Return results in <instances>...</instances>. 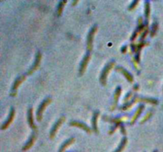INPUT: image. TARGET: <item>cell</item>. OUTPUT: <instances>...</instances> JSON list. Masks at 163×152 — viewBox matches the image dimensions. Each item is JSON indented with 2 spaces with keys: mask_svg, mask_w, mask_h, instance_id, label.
I'll return each mask as SVG.
<instances>
[{
  "mask_svg": "<svg viewBox=\"0 0 163 152\" xmlns=\"http://www.w3.org/2000/svg\"><path fill=\"white\" fill-rule=\"evenodd\" d=\"M143 105H141V106H139V109H137V111H136V113H135V115L134 116V117H133V120H132V124L133 123H134V121H135V120L136 119L138 118V117H139V114L140 113H141V112L143 111Z\"/></svg>",
  "mask_w": 163,
  "mask_h": 152,
  "instance_id": "cell-17",
  "label": "cell"
},
{
  "mask_svg": "<svg viewBox=\"0 0 163 152\" xmlns=\"http://www.w3.org/2000/svg\"><path fill=\"white\" fill-rule=\"evenodd\" d=\"M73 142H74V139H73V138L68 139V140H67L66 142L65 143V144H62V146H61V148H60L59 152H63L64 150H65V149L66 148V147H68V145H70V144H73Z\"/></svg>",
  "mask_w": 163,
  "mask_h": 152,
  "instance_id": "cell-14",
  "label": "cell"
},
{
  "mask_svg": "<svg viewBox=\"0 0 163 152\" xmlns=\"http://www.w3.org/2000/svg\"><path fill=\"white\" fill-rule=\"evenodd\" d=\"M40 60H41V53H40V52H37V55H36L35 61H34V64L33 65L32 68H30V70L29 71L28 74H31V73L34 72V71H35L36 69H37V68H38V67H39Z\"/></svg>",
  "mask_w": 163,
  "mask_h": 152,
  "instance_id": "cell-7",
  "label": "cell"
},
{
  "mask_svg": "<svg viewBox=\"0 0 163 152\" xmlns=\"http://www.w3.org/2000/svg\"><path fill=\"white\" fill-rule=\"evenodd\" d=\"M65 3H64V2H60L59 6H58V7H57L58 15H60V14H61V11H62V8H63L64 4H65Z\"/></svg>",
  "mask_w": 163,
  "mask_h": 152,
  "instance_id": "cell-19",
  "label": "cell"
},
{
  "mask_svg": "<svg viewBox=\"0 0 163 152\" xmlns=\"http://www.w3.org/2000/svg\"><path fill=\"white\" fill-rule=\"evenodd\" d=\"M121 91H122V90H121V88L120 87H118L117 90H116V94H115V98H114V105H115V106H116V104H117L118 99H119V94H121Z\"/></svg>",
  "mask_w": 163,
  "mask_h": 152,
  "instance_id": "cell-16",
  "label": "cell"
},
{
  "mask_svg": "<svg viewBox=\"0 0 163 152\" xmlns=\"http://www.w3.org/2000/svg\"><path fill=\"white\" fill-rule=\"evenodd\" d=\"M157 27H158V26H157V24H156V23L154 24L153 28H152V33H151V36H154V35H155V32H156Z\"/></svg>",
  "mask_w": 163,
  "mask_h": 152,
  "instance_id": "cell-20",
  "label": "cell"
},
{
  "mask_svg": "<svg viewBox=\"0 0 163 152\" xmlns=\"http://www.w3.org/2000/svg\"><path fill=\"white\" fill-rule=\"evenodd\" d=\"M14 109H11V110H10V115H9L8 118H7V120H6L5 123L3 124L2 129H7V127L9 126V124H10L12 122V120H13V119H14Z\"/></svg>",
  "mask_w": 163,
  "mask_h": 152,
  "instance_id": "cell-8",
  "label": "cell"
},
{
  "mask_svg": "<svg viewBox=\"0 0 163 152\" xmlns=\"http://www.w3.org/2000/svg\"><path fill=\"white\" fill-rule=\"evenodd\" d=\"M137 3H138V2H137V1H136V2H134V3H133L131 4V7H129V10H132L133 8H134V6H135L136 4H137Z\"/></svg>",
  "mask_w": 163,
  "mask_h": 152,
  "instance_id": "cell-21",
  "label": "cell"
},
{
  "mask_svg": "<svg viewBox=\"0 0 163 152\" xmlns=\"http://www.w3.org/2000/svg\"><path fill=\"white\" fill-rule=\"evenodd\" d=\"M95 31H96V25H94L93 27L91 29L89 35H88V41H87V44H88V52H91V50H92V41H93V37Z\"/></svg>",
  "mask_w": 163,
  "mask_h": 152,
  "instance_id": "cell-3",
  "label": "cell"
},
{
  "mask_svg": "<svg viewBox=\"0 0 163 152\" xmlns=\"http://www.w3.org/2000/svg\"><path fill=\"white\" fill-rule=\"evenodd\" d=\"M64 120H65V117H61V118H60L59 120L56 122V123H55V124L53 125V127L52 128L51 131H50V138H53V137L55 136V135H56V132H57L58 129H59V127L61 126V124H62V122H63Z\"/></svg>",
  "mask_w": 163,
  "mask_h": 152,
  "instance_id": "cell-5",
  "label": "cell"
},
{
  "mask_svg": "<svg viewBox=\"0 0 163 152\" xmlns=\"http://www.w3.org/2000/svg\"><path fill=\"white\" fill-rule=\"evenodd\" d=\"M127 141H128V140H127V139H126V138H123V139H122V141H121L120 144H119V147H118V148L116 149V151H114V152H122V150H123L124 147H125V145H126Z\"/></svg>",
  "mask_w": 163,
  "mask_h": 152,
  "instance_id": "cell-15",
  "label": "cell"
},
{
  "mask_svg": "<svg viewBox=\"0 0 163 152\" xmlns=\"http://www.w3.org/2000/svg\"><path fill=\"white\" fill-rule=\"evenodd\" d=\"M35 138H36V135L35 133H33L32 135H31L30 138L29 139V141H28L27 143H26V144L25 145V147H23V149L22 150H28V149H30L31 147V146L34 144V141H35Z\"/></svg>",
  "mask_w": 163,
  "mask_h": 152,
  "instance_id": "cell-11",
  "label": "cell"
},
{
  "mask_svg": "<svg viewBox=\"0 0 163 152\" xmlns=\"http://www.w3.org/2000/svg\"><path fill=\"white\" fill-rule=\"evenodd\" d=\"M50 101H51V99H50V98H46V99H45L44 101L41 102V105H40L39 107H38V109H37V120H38V121H41V118H42L43 111H44V109H46V107L50 103Z\"/></svg>",
  "mask_w": 163,
  "mask_h": 152,
  "instance_id": "cell-1",
  "label": "cell"
},
{
  "mask_svg": "<svg viewBox=\"0 0 163 152\" xmlns=\"http://www.w3.org/2000/svg\"><path fill=\"white\" fill-rule=\"evenodd\" d=\"M117 71H120V72H122V74H124V75H125V77H126V78L128 79L129 80L130 82H132L133 81L132 75H131V74H130L129 72H128V71H127L125 69H123V68H120V67H119V68H117Z\"/></svg>",
  "mask_w": 163,
  "mask_h": 152,
  "instance_id": "cell-12",
  "label": "cell"
},
{
  "mask_svg": "<svg viewBox=\"0 0 163 152\" xmlns=\"http://www.w3.org/2000/svg\"><path fill=\"white\" fill-rule=\"evenodd\" d=\"M90 53L91 52H88L86 53V55L84 57L83 60L81 62V64H80V74H82L84 72V70L86 68L87 65H88V63H89V59H90Z\"/></svg>",
  "mask_w": 163,
  "mask_h": 152,
  "instance_id": "cell-4",
  "label": "cell"
},
{
  "mask_svg": "<svg viewBox=\"0 0 163 152\" xmlns=\"http://www.w3.org/2000/svg\"><path fill=\"white\" fill-rule=\"evenodd\" d=\"M69 124L79 127V128H80V129H84V130L86 131L87 132H90V129H89V127L87 126L86 124H84L81 123V122L73 121V122H71V123H69Z\"/></svg>",
  "mask_w": 163,
  "mask_h": 152,
  "instance_id": "cell-9",
  "label": "cell"
},
{
  "mask_svg": "<svg viewBox=\"0 0 163 152\" xmlns=\"http://www.w3.org/2000/svg\"><path fill=\"white\" fill-rule=\"evenodd\" d=\"M28 123H29V125L30 126V128L32 129H36V126L34 123V119H33V109H30L29 111H28Z\"/></svg>",
  "mask_w": 163,
  "mask_h": 152,
  "instance_id": "cell-10",
  "label": "cell"
},
{
  "mask_svg": "<svg viewBox=\"0 0 163 152\" xmlns=\"http://www.w3.org/2000/svg\"><path fill=\"white\" fill-rule=\"evenodd\" d=\"M149 3H146V9H145V15H146V18L148 19L149 18Z\"/></svg>",
  "mask_w": 163,
  "mask_h": 152,
  "instance_id": "cell-18",
  "label": "cell"
},
{
  "mask_svg": "<svg viewBox=\"0 0 163 152\" xmlns=\"http://www.w3.org/2000/svg\"><path fill=\"white\" fill-rule=\"evenodd\" d=\"M26 79V76L25 75H22V76H20V77H19V78L15 80V82H14V83L13 84V86H12V92H11V96H14V95L16 94V90H17L18 87H19V85L22 83V82L23 81L24 79Z\"/></svg>",
  "mask_w": 163,
  "mask_h": 152,
  "instance_id": "cell-6",
  "label": "cell"
},
{
  "mask_svg": "<svg viewBox=\"0 0 163 152\" xmlns=\"http://www.w3.org/2000/svg\"><path fill=\"white\" fill-rule=\"evenodd\" d=\"M114 66V63H109L104 68V69L103 70L102 73H101V76H100V82H101V84L105 85L106 84V79H107V75L109 73V71H111L112 68Z\"/></svg>",
  "mask_w": 163,
  "mask_h": 152,
  "instance_id": "cell-2",
  "label": "cell"
},
{
  "mask_svg": "<svg viewBox=\"0 0 163 152\" xmlns=\"http://www.w3.org/2000/svg\"><path fill=\"white\" fill-rule=\"evenodd\" d=\"M99 116V112H95L94 113L93 117H92V126H93V129L95 132H98L97 130V118H98Z\"/></svg>",
  "mask_w": 163,
  "mask_h": 152,
  "instance_id": "cell-13",
  "label": "cell"
}]
</instances>
